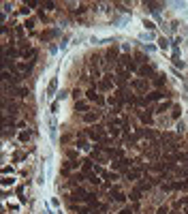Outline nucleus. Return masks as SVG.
<instances>
[{
  "label": "nucleus",
  "instance_id": "nucleus-49",
  "mask_svg": "<svg viewBox=\"0 0 188 214\" xmlns=\"http://www.w3.org/2000/svg\"><path fill=\"white\" fill-rule=\"evenodd\" d=\"M77 13H86V5H79L77 7Z\"/></svg>",
  "mask_w": 188,
  "mask_h": 214
},
{
  "label": "nucleus",
  "instance_id": "nucleus-15",
  "mask_svg": "<svg viewBox=\"0 0 188 214\" xmlns=\"http://www.w3.org/2000/svg\"><path fill=\"white\" fill-rule=\"evenodd\" d=\"M171 188H175V191H186L188 188V180H180V182H173Z\"/></svg>",
  "mask_w": 188,
  "mask_h": 214
},
{
  "label": "nucleus",
  "instance_id": "nucleus-44",
  "mask_svg": "<svg viewBox=\"0 0 188 214\" xmlns=\"http://www.w3.org/2000/svg\"><path fill=\"white\" fill-rule=\"evenodd\" d=\"M143 26H146V28H148V30H152V28H154V24H152V21H148V19H146V21H143Z\"/></svg>",
  "mask_w": 188,
  "mask_h": 214
},
{
  "label": "nucleus",
  "instance_id": "nucleus-50",
  "mask_svg": "<svg viewBox=\"0 0 188 214\" xmlns=\"http://www.w3.org/2000/svg\"><path fill=\"white\" fill-rule=\"evenodd\" d=\"M184 214H188V206H184Z\"/></svg>",
  "mask_w": 188,
  "mask_h": 214
},
{
  "label": "nucleus",
  "instance_id": "nucleus-37",
  "mask_svg": "<svg viewBox=\"0 0 188 214\" xmlns=\"http://www.w3.org/2000/svg\"><path fill=\"white\" fill-rule=\"evenodd\" d=\"M13 182H15V180H13V178H9V176H5V178H2V186H9V184H13Z\"/></svg>",
  "mask_w": 188,
  "mask_h": 214
},
{
  "label": "nucleus",
  "instance_id": "nucleus-51",
  "mask_svg": "<svg viewBox=\"0 0 188 214\" xmlns=\"http://www.w3.org/2000/svg\"><path fill=\"white\" fill-rule=\"evenodd\" d=\"M186 154H188V152H186Z\"/></svg>",
  "mask_w": 188,
  "mask_h": 214
},
{
  "label": "nucleus",
  "instance_id": "nucleus-20",
  "mask_svg": "<svg viewBox=\"0 0 188 214\" xmlns=\"http://www.w3.org/2000/svg\"><path fill=\"white\" fill-rule=\"evenodd\" d=\"M128 197H130V201H135V203H137V201L141 199V191H139V188L135 186L133 191H130V195H128Z\"/></svg>",
  "mask_w": 188,
  "mask_h": 214
},
{
  "label": "nucleus",
  "instance_id": "nucleus-9",
  "mask_svg": "<svg viewBox=\"0 0 188 214\" xmlns=\"http://www.w3.org/2000/svg\"><path fill=\"white\" fill-rule=\"evenodd\" d=\"M113 88V81H111V75H105V79L99 81V90H111Z\"/></svg>",
  "mask_w": 188,
  "mask_h": 214
},
{
  "label": "nucleus",
  "instance_id": "nucleus-41",
  "mask_svg": "<svg viewBox=\"0 0 188 214\" xmlns=\"http://www.w3.org/2000/svg\"><path fill=\"white\" fill-rule=\"evenodd\" d=\"M173 62H175V66H182V69H184V62L180 60V56H177V54L173 56Z\"/></svg>",
  "mask_w": 188,
  "mask_h": 214
},
{
  "label": "nucleus",
  "instance_id": "nucleus-26",
  "mask_svg": "<svg viewBox=\"0 0 188 214\" xmlns=\"http://www.w3.org/2000/svg\"><path fill=\"white\" fill-rule=\"evenodd\" d=\"M164 94L160 92V90H154V92H150V97H148V101H158V99H162Z\"/></svg>",
  "mask_w": 188,
  "mask_h": 214
},
{
  "label": "nucleus",
  "instance_id": "nucleus-42",
  "mask_svg": "<svg viewBox=\"0 0 188 214\" xmlns=\"http://www.w3.org/2000/svg\"><path fill=\"white\" fill-rule=\"evenodd\" d=\"M156 214H169V208H167V206H162V208H158Z\"/></svg>",
  "mask_w": 188,
  "mask_h": 214
},
{
  "label": "nucleus",
  "instance_id": "nucleus-16",
  "mask_svg": "<svg viewBox=\"0 0 188 214\" xmlns=\"http://www.w3.org/2000/svg\"><path fill=\"white\" fill-rule=\"evenodd\" d=\"M92 158H96V161H101V163H107V156L101 152V148H96V150H92Z\"/></svg>",
  "mask_w": 188,
  "mask_h": 214
},
{
  "label": "nucleus",
  "instance_id": "nucleus-1",
  "mask_svg": "<svg viewBox=\"0 0 188 214\" xmlns=\"http://www.w3.org/2000/svg\"><path fill=\"white\" fill-rule=\"evenodd\" d=\"M88 135H90V139L101 141V144H111V141H113V137H107V135H105V129H103L101 124L90 126V129H88Z\"/></svg>",
  "mask_w": 188,
  "mask_h": 214
},
{
  "label": "nucleus",
  "instance_id": "nucleus-47",
  "mask_svg": "<svg viewBox=\"0 0 188 214\" xmlns=\"http://www.w3.org/2000/svg\"><path fill=\"white\" fill-rule=\"evenodd\" d=\"M15 34H17V37H21V34H24V28H21V26H17V28H15Z\"/></svg>",
  "mask_w": 188,
  "mask_h": 214
},
{
  "label": "nucleus",
  "instance_id": "nucleus-12",
  "mask_svg": "<svg viewBox=\"0 0 188 214\" xmlns=\"http://www.w3.org/2000/svg\"><path fill=\"white\" fill-rule=\"evenodd\" d=\"M141 176H143V171H141V169H128V171H126V178H128V180H135V182H139Z\"/></svg>",
  "mask_w": 188,
  "mask_h": 214
},
{
  "label": "nucleus",
  "instance_id": "nucleus-40",
  "mask_svg": "<svg viewBox=\"0 0 188 214\" xmlns=\"http://www.w3.org/2000/svg\"><path fill=\"white\" fill-rule=\"evenodd\" d=\"M24 28H28V30H32V28H34V21H32V19H26V24H24Z\"/></svg>",
  "mask_w": 188,
  "mask_h": 214
},
{
  "label": "nucleus",
  "instance_id": "nucleus-10",
  "mask_svg": "<svg viewBox=\"0 0 188 214\" xmlns=\"http://www.w3.org/2000/svg\"><path fill=\"white\" fill-rule=\"evenodd\" d=\"M99 118H101V111H88V113H83V122H96L99 120Z\"/></svg>",
  "mask_w": 188,
  "mask_h": 214
},
{
  "label": "nucleus",
  "instance_id": "nucleus-24",
  "mask_svg": "<svg viewBox=\"0 0 188 214\" xmlns=\"http://www.w3.org/2000/svg\"><path fill=\"white\" fill-rule=\"evenodd\" d=\"M158 47H160L162 52H167V50H169V41L164 39V37H158Z\"/></svg>",
  "mask_w": 188,
  "mask_h": 214
},
{
  "label": "nucleus",
  "instance_id": "nucleus-33",
  "mask_svg": "<svg viewBox=\"0 0 188 214\" xmlns=\"http://www.w3.org/2000/svg\"><path fill=\"white\" fill-rule=\"evenodd\" d=\"M118 178H120V176H118L115 171H107V174H105V180H109V182H113V180H118Z\"/></svg>",
  "mask_w": 188,
  "mask_h": 214
},
{
  "label": "nucleus",
  "instance_id": "nucleus-30",
  "mask_svg": "<svg viewBox=\"0 0 188 214\" xmlns=\"http://www.w3.org/2000/svg\"><path fill=\"white\" fill-rule=\"evenodd\" d=\"M115 56H118V50L115 47H109L107 50V60H115Z\"/></svg>",
  "mask_w": 188,
  "mask_h": 214
},
{
  "label": "nucleus",
  "instance_id": "nucleus-11",
  "mask_svg": "<svg viewBox=\"0 0 188 214\" xmlns=\"http://www.w3.org/2000/svg\"><path fill=\"white\" fill-rule=\"evenodd\" d=\"M103 150L107 152L109 158H122V150H120V148H105V146H103Z\"/></svg>",
  "mask_w": 188,
  "mask_h": 214
},
{
  "label": "nucleus",
  "instance_id": "nucleus-43",
  "mask_svg": "<svg viewBox=\"0 0 188 214\" xmlns=\"http://www.w3.org/2000/svg\"><path fill=\"white\" fill-rule=\"evenodd\" d=\"M120 214H135V208H126V210H122Z\"/></svg>",
  "mask_w": 188,
  "mask_h": 214
},
{
  "label": "nucleus",
  "instance_id": "nucleus-39",
  "mask_svg": "<svg viewBox=\"0 0 188 214\" xmlns=\"http://www.w3.org/2000/svg\"><path fill=\"white\" fill-rule=\"evenodd\" d=\"M177 174H180V176H186V180H188V165H186V167H182V169H177Z\"/></svg>",
  "mask_w": 188,
  "mask_h": 214
},
{
  "label": "nucleus",
  "instance_id": "nucleus-23",
  "mask_svg": "<svg viewBox=\"0 0 188 214\" xmlns=\"http://www.w3.org/2000/svg\"><path fill=\"white\" fill-rule=\"evenodd\" d=\"M56 88H58V79L54 77V79L49 81V86H47V94H49V97H52V94L56 92Z\"/></svg>",
  "mask_w": 188,
  "mask_h": 214
},
{
  "label": "nucleus",
  "instance_id": "nucleus-45",
  "mask_svg": "<svg viewBox=\"0 0 188 214\" xmlns=\"http://www.w3.org/2000/svg\"><path fill=\"white\" fill-rule=\"evenodd\" d=\"M43 7H45V9H47V11H52V9H54V7H56V5H54V2H45V5H43Z\"/></svg>",
  "mask_w": 188,
  "mask_h": 214
},
{
  "label": "nucleus",
  "instance_id": "nucleus-31",
  "mask_svg": "<svg viewBox=\"0 0 188 214\" xmlns=\"http://www.w3.org/2000/svg\"><path fill=\"white\" fill-rule=\"evenodd\" d=\"M164 79H167V75H164V73H158V75H156V79H154V84H156V86H162V84H164Z\"/></svg>",
  "mask_w": 188,
  "mask_h": 214
},
{
  "label": "nucleus",
  "instance_id": "nucleus-46",
  "mask_svg": "<svg viewBox=\"0 0 188 214\" xmlns=\"http://www.w3.org/2000/svg\"><path fill=\"white\" fill-rule=\"evenodd\" d=\"M19 13H21V15H28V13H30V9H28V7H21V9H19Z\"/></svg>",
  "mask_w": 188,
  "mask_h": 214
},
{
  "label": "nucleus",
  "instance_id": "nucleus-18",
  "mask_svg": "<svg viewBox=\"0 0 188 214\" xmlns=\"http://www.w3.org/2000/svg\"><path fill=\"white\" fill-rule=\"evenodd\" d=\"M86 178H88V182H90V184H94V186H99V184H101V178H99V174H94V171H92V174H88Z\"/></svg>",
  "mask_w": 188,
  "mask_h": 214
},
{
  "label": "nucleus",
  "instance_id": "nucleus-27",
  "mask_svg": "<svg viewBox=\"0 0 188 214\" xmlns=\"http://www.w3.org/2000/svg\"><path fill=\"white\" fill-rule=\"evenodd\" d=\"M133 88H137V90H146L148 86H146L143 79H135V81H133Z\"/></svg>",
  "mask_w": 188,
  "mask_h": 214
},
{
  "label": "nucleus",
  "instance_id": "nucleus-25",
  "mask_svg": "<svg viewBox=\"0 0 188 214\" xmlns=\"http://www.w3.org/2000/svg\"><path fill=\"white\" fill-rule=\"evenodd\" d=\"M139 118H141V120H143V122H148V124H152V120H154L150 111H141V113H139Z\"/></svg>",
  "mask_w": 188,
  "mask_h": 214
},
{
  "label": "nucleus",
  "instance_id": "nucleus-4",
  "mask_svg": "<svg viewBox=\"0 0 188 214\" xmlns=\"http://www.w3.org/2000/svg\"><path fill=\"white\" fill-rule=\"evenodd\" d=\"M120 66H126L128 71H137V69H139V66H137V62H135L130 56H126V54L120 58Z\"/></svg>",
  "mask_w": 188,
  "mask_h": 214
},
{
  "label": "nucleus",
  "instance_id": "nucleus-48",
  "mask_svg": "<svg viewBox=\"0 0 188 214\" xmlns=\"http://www.w3.org/2000/svg\"><path fill=\"white\" fill-rule=\"evenodd\" d=\"M177 206H188V197H184V199H180V201H177Z\"/></svg>",
  "mask_w": 188,
  "mask_h": 214
},
{
  "label": "nucleus",
  "instance_id": "nucleus-29",
  "mask_svg": "<svg viewBox=\"0 0 188 214\" xmlns=\"http://www.w3.org/2000/svg\"><path fill=\"white\" fill-rule=\"evenodd\" d=\"M109 135H111L113 139H115V137H120V129H118L115 124H111V126H109Z\"/></svg>",
  "mask_w": 188,
  "mask_h": 214
},
{
  "label": "nucleus",
  "instance_id": "nucleus-5",
  "mask_svg": "<svg viewBox=\"0 0 188 214\" xmlns=\"http://www.w3.org/2000/svg\"><path fill=\"white\" fill-rule=\"evenodd\" d=\"M86 99H88V101H94L96 105H103V103H105V99H103V97H101V94H99L96 90H94V88L86 92Z\"/></svg>",
  "mask_w": 188,
  "mask_h": 214
},
{
  "label": "nucleus",
  "instance_id": "nucleus-22",
  "mask_svg": "<svg viewBox=\"0 0 188 214\" xmlns=\"http://www.w3.org/2000/svg\"><path fill=\"white\" fill-rule=\"evenodd\" d=\"M75 109L81 111V113H88V103H86V101H77V103H75Z\"/></svg>",
  "mask_w": 188,
  "mask_h": 214
},
{
  "label": "nucleus",
  "instance_id": "nucleus-21",
  "mask_svg": "<svg viewBox=\"0 0 188 214\" xmlns=\"http://www.w3.org/2000/svg\"><path fill=\"white\" fill-rule=\"evenodd\" d=\"M15 71H19V73H28V71H30V64H26V62H17V64H15Z\"/></svg>",
  "mask_w": 188,
  "mask_h": 214
},
{
  "label": "nucleus",
  "instance_id": "nucleus-13",
  "mask_svg": "<svg viewBox=\"0 0 188 214\" xmlns=\"http://www.w3.org/2000/svg\"><path fill=\"white\" fill-rule=\"evenodd\" d=\"M81 171L88 176V174H92L94 171V163L90 161V158H86V161H81Z\"/></svg>",
  "mask_w": 188,
  "mask_h": 214
},
{
  "label": "nucleus",
  "instance_id": "nucleus-6",
  "mask_svg": "<svg viewBox=\"0 0 188 214\" xmlns=\"http://www.w3.org/2000/svg\"><path fill=\"white\" fill-rule=\"evenodd\" d=\"M77 167H79V161H66V163L62 165V174H64V176H68L70 171L77 169Z\"/></svg>",
  "mask_w": 188,
  "mask_h": 214
},
{
  "label": "nucleus",
  "instance_id": "nucleus-34",
  "mask_svg": "<svg viewBox=\"0 0 188 214\" xmlns=\"http://www.w3.org/2000/svg\"><path fill=\"white\" fill-rule=\"evenodd\" d=\"M146 7H148L150 11H158V9H160L162 5H160V2H146Z\"/></svg>",
  "mask_w": 188,
  "mask_h": 214
},
{
  "label": "nucleus",
  "instance_id": "nucleus-17",
  "mask_svg": "<svg viewBox=\"0 0 188 214\" xmlns=\"http://www.w3.org/2000/svg\"><path fill=\"white\" fill-rule=\"evenodd\" d=\"M83 180H88L83 171H79V174H70V182H73V184H77V182H83Z\"/></svg>",
  "mask_w": 188,
  "mask_h": 214
},
{
  "label": "nucleus",
  "instance_id": "nucleus-35",
  "mask_svg": "<svg viewBox=\"0 0 188 214\" xmlns=\"http://www.w3.org/2000/svg\"><path fill=\"white\" fill-rule=\"evenodd\" d=\"M180 113H182V107H180V105H173V107H171V116H173V118H180Z\"/></svg>",
  "mask_w": 188,
  "mask_h": 214
},
{
  "label": "nucleus",
  "instance_id": "nucleus-28",
  "mask_svg": "<svg viewBox=\"0 0 188 214\" xmlns=\"http://www.w3.org/2000/svg\"><path fill=\"white\" fill-rule=\"evenodd\" d=\"M15 92H17V97H19V99H26V97H28V88H26V86H21V88H17Z\"/></svg>",
  "mask_w": 188,
  "mask_h": 214
},
{
  "label": "nucleus",
  "instance_id": "nucleus-8",
  "mask_svg": "<svg viewBox=\"0 0 188 214\" xmlns=\"http://www.w3.org/2000/svg\"><path fill=\"white\" fill-rule=\"evenodd\" d=\"M137 73H139L141 77H148V75L154 73V66H152V64H141V66L137 69Z\"/></svg>",
  "mask_w": 188,
  "mask_h": 214
},
{
  "label": "nucleus",
  "instance_id": "nucleus-19",
  "mask_svg": "<svg viewBox=\"0 0 188 214\" xmlns=\"http://www.w3.org/2000/svg\"><path fill=\"white\" fill-rule=\"evenodd\" d=\"M173 105L169 103V101H164V103H160L158 107H156V113H164V111H167V109H171Z\"/></svg>",
  "mask_w": 188,
  "mask_h": 214
},
{
  "label": "nucleus",
  "instance_id": "nucleus-3",
  "mask_svg": "<svg viewBox=\"0 0 188 214\" xmlns=\"http://www.w3.org/2000/svg\"><path fill=\"white\" fill-rule=\"evenodd\" d=\"M86 197H88V193L83 191V188H75V191L70 193V201H79V203H86Z\"/></svg>",
  "mask_w": 188,
  "mask_h": 214
},
{
  "label": "nucleus",
  "instance_id": "nucleus-2",
  "mask_svg": "<svg viewBox=\"0 0 188 214\" xmlns=\"http://www.w3.org/2000/svg\"><path fill=\"white\" fill-rule=\"evenodd\" d=\"M130 165H133V161H130V158H118V161L111 165V167H113L115 171H124V169H128V167H130Z\"/></svg>",
  "mask_w": 188,
  "mask_h": 214
},
{
  "label": "nucleus",
  "instance_id": "nucleus-32",
  "mask_svg": "<svg viewBox=\"0 0 188 214\" xmlns=\"http://www.w3.org/2000/svg\"><path fill=\"white\" fill-rule=\"evenodd\" d=\"M90 208H92V206H88V203H86V206H81V208H77V206H75V212H77V214H88V212H90Z\"/></svg>",
  "mask_w": 188,
  "mask_h": 214
},
{
  "label": "nucleus",
  "instance_id": "nucleus-7",
  "mask_svg": "<svg viewBox=\"0 0 188 214\" xmlns=\"http://www.w3.org/2000/svg\"><path fill=\"white\" fill-rule=\"evenodd\" d=\"M109 199H111V201H115V203H124V201H126V195H124L122 191H118V188H115V191H111Z\"/></svg>",
  "mask_w": 188,
  "mask_h": 214
},
{
  "label": "nucleus",
  "instance_id": "nucleus-14",
  "mask_svg": "<svg viewBox=\"0 0 188 214\" xmlns=\"http://www.w3.org/2000/svg\"><path fill=\"white\" fill-rule=\"evenodd\" d=\"M137 188H139V191H150V188H152L150 178H141V180L137 182Z\"/></svg>",
  "mask_w": 188,
  "mask_h": 214
},
{
  "label": "nucleus",
  "instance_id": "nucleus-36",
  "mask_svg": "<svg viewBox=\"0 0 188 214\" xmlns=\"http://www.w3.org/2000/svg\"><path fill=\"white\" fill-rule=\"evenodd\" d=\"M30 139V131H19V141H28Z\"/></svg>",
  "mask_w": 188,
  "mask_h": 214
},
{
  "label": "nucleus",
  "instance_id": "nucleus-38",
  "mask_svg": "<svg viewBox=\"0 0 188 214\" xmlns=\"http://www.w3.org/2000/svg\"><path fill=\"white\" fill-rule=\"evenodd\" d=\"M2 174L7 176V174H13V165H5L2 167Z\"/></svg>",
  "mask_w": 188,
  "mask_h": 214
}]
</instances>
